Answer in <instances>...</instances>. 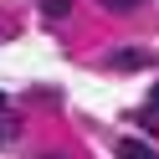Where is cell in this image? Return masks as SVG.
<instances>
[{
  "instance_id": "obj_1",
  "label": "cell",
  "mask_w": 159,
  "mask_h": 159,
  "mask_svg": "<svg viewBox=\"0 0 159 159\" xmlns=\"http://www.w3.org/2000/svg\"><path fill=\"white\" fill-rule=\"evenodd\" d=\"M144 62H149V57L139 52V46H123V52L108 57V67H113V72H134V67H144Z\"/></svg>"
},
{
  "instance_id": "obj_2",
  "label": "cell",
  "mask_w": 159,
  "mask_h": 159,
  "mask_svg": "<svg viewBox=\"0 0 159 159\" xmlns=\"http://www.w3.org/2000/svg\"><path fill=\"white\" fill-rule=\"evenodd\" d=\"M118 159H159V149L144 139H118Z\"/></svg>"
},
{
  "instance_id": "obj_3",
  "label": "cell",
  "mask_w": 159,
  "mask_h": 159,
  "mask_svg": "<svg viewBox=\"0 0 159 159\" xmlns=\"http://www.w3.org/2000/svg\"><path fill=\"white\" fill-rule=\"evenodd\" d=\"M67 11H72V0H41V16H46V21H67Z\"/></svg>"
},
{
  "instance_id": "obj_4",
  "label": "cell",
  "mask_w": 159,
  "mask_h": 159,
  "mask_svg": "<svg viewBox=\"0 0 159 159\" xmlns=\"http://www.w3.org/2000/svg\"><path fill=\"white\" fill-rule=\"evenodd\" d=\"M103 5H108L113 16H134V11H139V0H103Z\"/></svg>"
},
{
  "instance_id": "obj_5",
  "label": "cell",
  "mask_w": 159,
  "mask_h": 159,
  "mask_svg": "<svg viewBox=\"0 0 159 159\" xmlns=\"http://www.w3.org/2000/svg\"><path fill=\"white\" fill-rule=\"evenodd\" d=\"M144 113H154V118H159V82H154V93H149V103H144Z\"/></svg>"
},
{
  "instance_id": "obj_6",
  "label": "cell",
  "mask_w": 159,
  "mask_h": 159,
  "mask_svg": "<svg viewBox=\"0 0 159 159\" xmlns=\"http://www.w3.org/2000/svg\"><path fill=\"white\" fill-rule=\"evenodd\" d=\"M5 144H11V128H5V123H0V149H5Z\"/></svg>"
},
{
  "instance_id": "obj_7",
  "label": "cell",
  "mask_w": 159,
  "mask_h": 159,
  "mask_svg": "<svg viewBox=\"0 0 159 159\" xmlns=\"http://www.w3.org/2000/svg\"><path fill=\"white\" fill-rule=\"evenodd\" d=\"M46 159H67V154H46Z\"/></svg>"
},
{
  "instance_id": "obj_8",
  "label": "cell",
  "mask_w": 159,
  "mask_h": 159,
  "mask_svg": "<svg viewBox=\"0 0 159 159\" xmlns=\"http://www.w3.org/2000/svg\"><path fill=\"white\" fill-rule=\"evenodd\" d=\"M0 108H5V98H0Z\"/></svg>"
}]
</instances>
